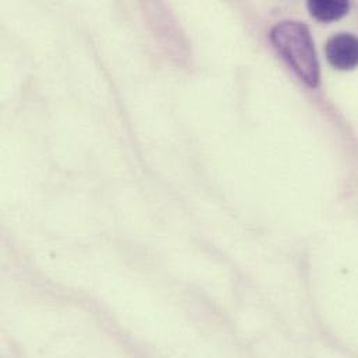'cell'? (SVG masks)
Listing matches in <instances>:
<instances>
[{
  "instance_id": "obj_1",
  "label": "cell",
  "mask_w": 358,
  "mask_h": 358,
  "mask_svg": "<svg viewBox=\"0 0 358 358\" xmlns=\"http://www.w3.org/2000/svg\"><path fill=\"white\" fill-rule=\"evenodd\" d=\"M271 42L296 74L310 87L320 84V62L310 29L300 21L278 22L269 34Z\"/></svg>"
},
{
  "instance_id": "obj_3",
  "label": "cell",
  "mask_w": 358,
  "mask_h": 358,
  "mask_svg": "<svg viewBox=\"0 0 358 358\" xmlns=\"http://www.w3.org/2000/svg\"><path fill=\"white\" fill-rule=\"evenodd\" d=\"M313 17L320 21H335L345 17L349 13L350 4L348 1H324L313 0L307 4Z\"/></svg>"
},
{
  "instance_id": "obj_2",
  "label": "cell",
  "mask_w": 358,
  "mask_h": 358,
  "mask_svg": "<svg viewBox=\"0 0 358 358\" xmlns=\"http://www.w3.org/2000/svg\"><path fill=\"white\" fill-rule=\"evenodd\" d=\"M327 59L338 70L358 67V38L353 34H338L328 39L325 46Z\"/></svg>"
}]
</instances>
